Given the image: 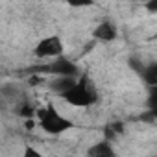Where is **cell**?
Instances as JSON below:
<instances>
[{
	"label": "cell",
	"mask_w": 157,
	"mask_h": 157,
	"mask_svg": "<svg viewBox=\"0 0 157 157\" xmlns=\"http://www.w3.org/2000/svg\"><path fill=\"white\" fill-rule=\"evenodd\" d=\"M115 35H117V30H115V26L111 22H102L94 30V37L100 39V41H113Z\"/></svg>",
	"instance_id": "obj_4"
},
{
	"label": "cell",
	"mask_w": 157,
	"mask_h": 157,
	"mask_svg": "<svg viewBox=\"0 0 157 157\" xmlns=\"http://www.w3.org/2000/svg\"><path fill=\"white\" fill-rule=\"evenodd\" d=\"M139 2H148V0H139Z\"/></svg>",
	"instance_id": "obj_9"
},
{
	"label": "cell",
	"mask_w": 157,
	"mask_h": 157,
	"mask_svg": "<svg viewBox=\"0 0 157 157\" xmlns=\"http://www.w3.org/2000/svg\"><path fill=\"white\" fill-rule=\"evenodd\" d=\"M67 2L74 8H85V6H91L93 0H67Z\"/></svg>",
	"instance_id": "obj_7"
},
{
	"label": "cell",
	"mask_w": 157,
	"mask_h": 157,
	"mask_svg": "<svg viewBox=\"0 0 157 157\" xmlns=\"http://www.w3.org/2000/svg\"><path fill=\"white\" fill-rule=\"evenodd\" d=\"M35 56L43 57V59H56L59 56H63V43L59 37L52 35L46 39H41L35 46Z\"/></svg>",
	"instance_id": "obj_3"
},
{
	"label": "cell",
	"mask_w": 157,
	"mask_h": 157,
	"mask_svg": "<svg viewBox=\"0 0 157 157\" xmlns=\"http://www.w3.org/2000/svg\"><path fill=\"white\" fill-rule=\"evenodd\" d=\"M146 8H148L150 11L157 13V0H148V2H146Z\"/></svg>",
	"instance_id": "obj_8"
},
{
	"label": "cell",
	"mask_w": 157,
	"mask_h": 157,
	"mask_svg": "<svg viewBox=\"0 0 157 157\" xmlns=\"http://www.w3.org/2000/svg\"><path fill=\"white\" fill-rule=\"evenodd\" d=\"M39 118H41L43 129L48 131V133H61V131H65L67 128H70V122L65 120V118H63L59 113H56L52 107L43 109V111L39 113Z\"/></svg>",
	"instance_id": "obj_2"
},
{
	"label": "cell",
	"mask_w": 157,
	"mask_h": 157,
	"mask_svg": "<svg viewBox=\"0 0 157 157\" xmlns=\"http://www.w3.org/2000/svg\"><path fill=\"white\" fill-rule=\"evenodd\" d=\"M87 153H89V155H98V157H102V155H113L115 151H113V148H109L107 142H98L96 146L89 148Z\"/></svg>",
	"instance_id": "obj_6"
},
{
	"label": "cell",
	"mask_w": 157,
	"mask_h": 157,
	"mask_svg": "<svg viewBox=\"0 0 157 157\" xmlns=\"http://www.w3.org/2000/svg\"><path fill=\"white\" fill-rule=\"evenodd\" d=\"M144 80L148 82V85L157 87V63H151L148 67H144Z\"/></svg>",
	"instance_id": "obj_5"
},
{
	"label": "cell",
	"mask_w": 157,
	"mask_h": 157,
	"mask_svg": "<svg viewBox=\"0 0 157 157\" xmlns=\"http://www.w3.org/2000/svg\"><path fill=\"white\" fill-rule=\"evenodd\" d=\"M63 98L72 104V105H78V107H87L91 104L96 102V91L91 87L89 80L87 78H82V80H78L65 94Z\"/></svg>",
	"instance_id": "obj_1"
}]
</instances>
